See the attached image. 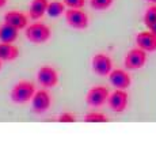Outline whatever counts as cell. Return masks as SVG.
<instances>
[{
	"instance_id": "22",
	"label": "cell",
	"mask_w": 156,
	"mask_h": 155,
	"mask_svg": "<svg viewBox=\"0 0 156 155\" xmlns=\"http://www.w3.org/2000/svg\"><path fill=\"white\" fill-rule=\"evenodd\" d=\"M148 30H151V31H152V33H154V34L156 35V22H155V23H154V25H152V26H151V27H149V29H148Z\"/></svg>"
},
{
	"instance_id": "21",
	"label": "cell",
	"mask_w": 156,
	"mask_h": 155,
	"mask_svg": "<svg viewBox=\"0 0 156 155\" xmlns=\"http://www.w3.org/2000/svg\"><path fill=\"white\" fill-rule=\"evenodd\" d=\"M68 8H82L84 5V0H62Z\"/></svg>"
},
{
	"instance_id": "15",
	"label": "cell",
	"mask_w": 156,
	"mask_h": 155,
	"mask_svg": "<svg viewBox=\"0 0 156 155\" xmlns=\"http://www.w3.org/2000/svg\"><path fill=\"white\" fill-rule=\"evenodd\" d=\"M18 30L16 27L8 25V23H4V25L0 27V42H11L14 44L18 38Z\"/></svg>"
},
{
	"instance_id": "8",
	"label": "cell",
	"mask_w": 156,
	"mask_h": 155,
	"mask_svg": "<svg viewBox=\"0 0 156 155\" xmlns=\"http://www.w3.org/2000/svg\"><path fill=\"white\" fill-rule=\"evenodd\" d=\"M52 105V98L46 90H38L35 91L34 97L31 99V108L35 114H44L49 110Z\"/></svg>"
},
{
	"instance_id": "25",
	"label": "cell",
	"mask_w": 156,
	"mask_h": 155,
	"mask_svg": "<svg viewBox=\"0 0 156 155\" xmlns=\"http://www.w3.org/2000/svg\"><path fill=\"white\" fill-rule=\"evenodd\" d=\"M2 61H3V60H2V59H0V70H2Z\"/></svg>"
},
{
	"instance_id": "20",
	"label": "cell",
	"mask_w": 156,
	"mask_h": 155,
	"mask_svg": "<svg viewBox=\"0 0 156 155\" xmlns=\"http://www.w3.org/2000/svg\"><path fill=\"white\" fill-rule=\"evenodd\" d=\"M58 123H64V124H69V123H76V116L71 112H64L57 117Z\"/></svg>"
},
{
	"instance_id": "4",
	"label": "cell",
	"mask_w": 156,
	"mask_h": 155,
	"mask_svg": "<svg viewBox=\"0 0 156 155\" xmlns=\"http://www.w3.org/2000/svg\"><path fill=\"white\" fill-rule=\"evenodd\" d=\"M65 20L72 29L84 30L88 26V15L82 8H68L65 11Z\"/></svg>"
},
{
	"instance_id": "14",
	"label": "cell",
	"mask_w": 156,
	"mask_h": 155,
	"mask_svg": "<svg viewBox=\"0 0 156 155\" xmlns=\"http://www.w3.org/2000/svg\"><path fill=\"white\" fill-rule=\"evenodd\" d=\"M19 56V49L11 42H0V59L3 61H14Z\"/></svg>"
},
{
	"instance_id": "12",
	"label": "cell",
	"mask_w": 156,
	"mask_h": 155,
	"mask_svg": "<svg viewBox=\"0 0 156 155\" xmlns=\"http://www.w3.org/2000/svg\"><path fill=\"white\" fill-rule=\"evenodd\" d=\"M4 23L14 26L18 30H23L29 26V18L20 11H8L4 15Z\"/></svg>"
},
{
	"instance_id": "7",
	"label": "cell",
	"mask_w": 156,
	"mask_h": 155,
	"mask_svg": "<svg viewBox=\"0 0 156 155\" xmlns=\"http://www.w3.org/2000/svg\"><path fill=\"white\" fill-rule=\"evenodd\" d=\"M37 80L42 87L52 88L58 83V74L53 67L50 65H44L38 70L37 72Z\"/></svg>"
},
{
	"instance_id": "17",
	"label": "cell",
	"mask_w": 156,
	"mask_h": 155,
	"mask_svg": "<svg viewBox=\"0 0 156 155\" xmlns=\"http://www.w3.org/2000/svg\"><path fill=\"white\" fill-rule=\"evenodd\" d=\"M84 121L86 123H107L109 117L101 112H90L84 116Z\"/></svg>"
},
{
	"instance_id": "16",
	"label": "cell",
	"mask_w": 156,
	"mask_h": 155,
	"mask_svg": "<svg viewBox=\"0 0 156 155\" xmlns=\"http://www.w3.org/2000/svg\"><path fill=\"white\" fill-rule=\"evenodd\" d=\"M65 3L60 2V0H53V2H49V5H48V15L50 18H58L60 15L65 14Z\"/></svg>"
},
{
	"instance_id": "18",
	"label": "cell",
	"mask_w": 156,
	"mask_h": 155,
	"mask_svg": "<svg viewBox=\"0 0 156 155\" xmlns=\"http://www.w3.org/2000/svg\"><path fill=\"white\" fill-rule=\"evenodd\" d=\"M155 22H156V5H151L144 14V25L149 29Z\"/></svg>"
},
{
	"instance_id": "1",
	"label": "cell",
	"mask_w": 156,
	"mask_h": 155,
	"mask_svg": "<svg viewBox=\"0 0 156 155\" xmlns=\"http://www.w3.org/2000/svg\"><path fill=\"white\" fill-rule=\"evenodd\" d=\"M35 86L34 83L29 82V80H20L12 87L11 90V101L16 105H23V103H27L29 101L33 99L35 94Z\"/></svg>"
},
{
	"instance_id": "11",
	"label": "cell",
	"mask_w": 156,
	"mask_h": 155,
	"mask_svg": "<svg viewBox=\"0 0 156 155\" xmlns=\"http://www.w3.org/2000/svg\"><path fill=\"white\" fill-rule=\"evenodd\" d=\"M136 44L139 48L145 52H155L156 50V35L151 30L140 31L136 35Z\"/></svg>"
},
{
	"instance_id": "5",
	"label": "cell",
	"mask_w": 156,
	"mask_h": 155,
	"mask_svg": "<svg viewBox=\"0 0 156 155\" xmlns=\"http://www.w3.org/2000/svg\"><path fill=\"white\" fill-rule=\"evenodd\" d=\"M110 97V91L106 86H94L88 90V93L86 95V101L90 106H94V108H98V106H102L107 102Z\"/></svg>"
},
{
	"instance_id": "9",
	"label": "cell",
	"mask_w": 156,
	"mask_h": 155,
	"mask_svg": "<svg viewBox=\"0 0 156 155\" xmlns=\"http://www.w3.org/2000/svg\"><path fill=\"white\" fill-rule=\"evenodd\" d=\"M91 65H92L94 72L99 76H107L113 71L112 59L107 55H105V53H98V55H95L94 57H92Z\"/></svg>"
},
{
	"instance_id": "2",
	"label": "cell",
	"mask_w": 156,
	"mask_h": 155,
	"mask_svg": "<svg viewBox=\"0 0 156 155\" xmlns=\"http://www.w3.org/2000/svg\"><path fill=\"white\" fill-rule=\"evenodd\" d=\"M25 35L27 41L33 44H44L52 37V30L45 23L35 22L25 29Z\"/></svg>"
},
{
	"instance_id": "6",
	"label": "cell",
	"mask_w": 156,
	"mask_h": 155,
	"mask_svg": "<svg viewBox=\"0 0 156 155\" xmlns=\"http://www.w3.org/2000/svg\"><path fill=\"white\" fill-rule=\"evenodd\" d=\"M128 102H129V95L126 91L121 90V88H117L115 91H113L110 94L109 99H107L110 109L117 114H121V113L125 112V109L128 108Z\"/></svg>"
},
{
	"instance_id": "3",
	"label": "cell",
	"mask_w": 156,
	"mask_h": 155,
	"mask_svg": "<svg viewBox=\"0 0 156 155\" xmlns=\"http://www.w3.org/2000/svg\"><path fill=\"white\" fill-rule=\"evenodd\" d=\"M145 63H147V52L139 46L129 50L124 60L125 68L129 71L140 70V68H143L145 65Z\"/></svg>"
},
{
	"instance_id": "23",
	"label": "cell",
	"mask_w": 156,
	"mask_h": 155,
	"mask_svg": "<svg viewBox=\"0 0 156 155\" xmlns=\"http://www.w3.org/2000/svg\"><path fill=\"white\" fill-rule=\"evenodd\" d=\"M5 4H7V0H0V8H3Z\"/></svg>"
},
{
	"instance_id": "19",
	"label": "cell",
	"mask_w": 156,
	"mask_h": 155,
	"mask_svg": "<svg viewBox=\"0 0 156 155\" xmlns=\"http://www.w3.org/2000/svg\"><path fill=\"white\" fill-rule=\"evenodd\" d=\"M114 0H90V4L94 10L97 11H105L112 7Z\"/></svg>"
},
{
	"instance_id": "10",
	"label": "cell",
	"mask_w": 156,
	"mask_h": 155,
	"mask_svg": "<svg viewBox=\"0 0 156 155\" xmlns=\"http://www.w3.org/2000/svg\"><path fill=\"white\" fill-rule=\"evenodd\" d=\"M109 80L114 87L121 90H126L132 85V78L125 70H113L109 74Z\"/></svg>"
},
{
	"instance_id": "13",
	"label": "cell",
	"mask_w": 156,
	"mask_h": 155,
	"mask_svg": "<svg viewBox=\"0 0 156 155\" xmlns=\"http://www.w3.org/2000/svg\"><path fill=\"white\" fill-rule=\"evenodd\" d=\"M48 5L49 0H33L29 8V16L34 20L41 19L48 13Z\"/></svg>"
},
{
	"instance_id": "24",
	"label": "cell",
	"mask_w": 156,
	"mask_h": 155,
	"mask_svg": "<svg viewBox=\"0 0 156 155\" xmlns=\"http://www.w3.org/2000/svg\"><path fill=\"white\" fill-rule=\"evenodd\" d=\"M147 2H149V3H155V4H156V0H147Z\"/></svg>"
}]
</instances>
